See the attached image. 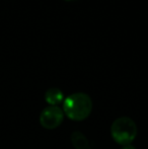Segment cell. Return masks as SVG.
Masks as SVG:
<instances>
[{"label":"cell","instance_id":"cell-4","mask_svg":"<svg viewBox=\"0 0 148 149\" xmlns=\"http://www.w3.org/2000/svg\"><path fill=\"white\" fill-rule=\"evenodd\" d=\"M45 100L50 106H57V104H59L60 102H63L64 95L59 88L52 87V88H49L47 91H46Z\"/></svg>","mask_w":148,"mask_h":149},{"label":"cell","instance_id":"cell-1","mask_svg":"<svg viewBox=\"0 0 148 149\" xmlns=\"http://www.w3.org/2000/svg\"><path fill=\"white\" fill-rule=\"evenodd\" d=\"M92 102L89 95L84 92L70 94L63 102L64 115L73 121H82L90 115Z\"/></svg>","mask_w":148,"mask_h":149},{"label":"cell","instance_id":"cell-7","mask_svg":"<svg viewBox=\"0 0 148 149\" xmlns=\"http://www.w3.org/2000/svg\"><path fill=\"white\" fill-rule=\"evenodd\" d=\"M68 1H72V0H68Z\"/></svg>","mask_w":148,"mask_h":149},{"label":"cell","instance_id":"cell-2","mask_svg":"<svg viewBox=\"0 0 148 149\" xmlns=\"http://www.w3.org/2000/svg\"><path fill=\"white\" fill-rule=\"evenodd\" d=\"M111 135L118 144L123 146L130 145L136 138L137 126L132 119L121 117L115 120L111 127Z\"/></svg>","mask_w":148,"mask_h":149},{"label":"cell","instance_id":"cell-6","mask_svg":"<svg viewBox=\"0 0 148 149\" xmlns=\"http://www.w3.org/2000/svg\"><path fill=\"white\" fill-rule=\"evenodd\" d=\"M123 149H135V148L132 147L131 145H126V146H124V147H123Z\"/></svg>","mask_w":148,"mask_h":149},{"label":"cell","instance_id":"cell-3","mask_svg":"<svg viewBox=\"0 0 148 149\" xmlns=\"http://www.w3.org/2000/svg\"><path fill=\"white\" fill-rule=\"evenodd\" d=\"M64 112L58 106H49L42 111L40 115V123L46 129H55L62 124Z\"/></svg>","mask_w":148,"mask_h":149},{"label":"cell","instance_id":"cell-5","mask_svg":"<svg viewBox=\"0 0 148 149\" xmlns=\"http://www.w3.org/2000/svg\"><path fill=\"white\" fill-rule=\"evenodd\" d=\"M71 142L75 149H89L88 139L79 131H74L71 134Z\"/></svg>","mask_w":148,"mask_h":149}]
</instances>
